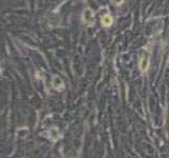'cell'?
<instances>
[{
  "label": "cell",
  "instance_id": "6da1fadb",
  "mask_svg": "<svg viewBox=\"0 0 169 158\" xmlns=\"http://www.w3.org/2000/svg\"><path fill=\"white\" fill-rule=\"evenodd\" d=\"M84 21L86 22V24H88V25H93L94 24V14H93V12H91L89 8H87V10H85V12H84Z\"/></svg>",
  "mask_w": 169,
  "mask_h": 158
},
{
  "label": "cell",
  "instance_id": "3957f363",
  "mask_svg": "<svg viewBox=\"0 0 169 158\" xmlns=\"http://www.w3.org/2000/svg\"><path fill=\"white\" fill-rule=\"evenodd\" d=\"M112 23V17L109 15H105L103 18H102V25L104 26H109Z\"/></svg>",
  "mask_w": 169,
  "mask_h": 158
},
{
  "label": "cell",
  "instance_id": "277c9868",
  "mask_svg": "<svg viewBox=\"0 0 169 158\" xmlns=\"http://www.w3.org/2000/svg\"><path fill=\"white\" fill-rule=\"evenodd\" d=\"M114 4L120 5V4H121V3L123 2V0H114Z\"/></svg>",
  "mask_w": 169,
  "mask_h": 158
},
{
  "label": "cell",
  "instance_id": "7a4b0ae2",
  "mask_svg": "<svg viewBox=\"0 0 169 158\" xmlns=\"http://www.w3.org/2000/svg\"><path fill=\"white\" fill-rule=\"evenodd\" d=\"M148 63H149V57L148 55H146L143 57L142 61H141V64H140V68L142 71H146L147 68H148Z\"/></svg>",
  "mask_w": 169,
  "mask_h": 158
}]
</instances>
